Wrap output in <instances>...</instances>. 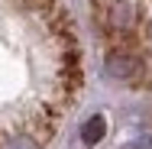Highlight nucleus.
<instances>
[{
	"label": "nucleus",
	"instance_id": "1",
	"mask_svg": "<svg viewBox=\"0 0 152 149\" xmlns=\"http://www.w3.org/2000/svg\"><path fill=\"white\" fill-rule=\"evenodd\" d=\"M104 68H107V75L113 78V81H123V84H136L139 78H142V62L139 55H133V52H126V49H113L107 62H104Z\"/></svg>",
	"mask_w": 152,
	"mask_h": 149
},
{
	"label": "nucleus",
	"instance_id": "2",
	"mask_svg": "<svg viewBox=\"0 0 152 149\" xmlns=\"http://www.w3.org/2000/svg\"><path fill=\"white\" fill-rule=\"evenodd\" d=\"M107 26L113 32H126L133 26V0H107Z\"/></svg>",
	"mask_w": 152,
	"mask_h": 149
},
{
	"label": "nucleus",
	"instance_id": "3",
	"mask_svg": "<svg viewBox=\"0 0 152 149\" xmlns=\"http://www.w3.org/2000/svg\"><path fill=\"white\" fill-rule=\"evenodd\" d=\"M104 133H107V120H104V114H94V117L84 120V126H81V143H84V146H97V143L104 139Z\"/></svg>",
	"mask_w": 152,
	"mask_h": 149
},
{
	"label": "nucleus",
	"instance_id": "4",
	"mask_svg": "<svg viewBox=\"0 0 152 149\" xmlns=\"http://www.w3.org/2000/svg\"><path fill=\"white\" fill-rule=\"evenodd\" d=\"M0 149H39V143L29 139V136H23V133H16V136H7L0 143Z\"/></svg>",
	"mask_w": 152,
	"mask_h": 149
},
{
	"label": "nucleus",
	"instance_id": "5",
	"mask_svg": "<svg viewBox=\"0 0 152 149\" xmlns=\"http://www.w3.org/2000/svg\"><path fill=\"white\" fill-rule=\"evenodd\" d=\"M29 3H52V0H29Z\"/></svg>",
	"mask_w": 152,
	"mask_h": 149
}]
</instances>
